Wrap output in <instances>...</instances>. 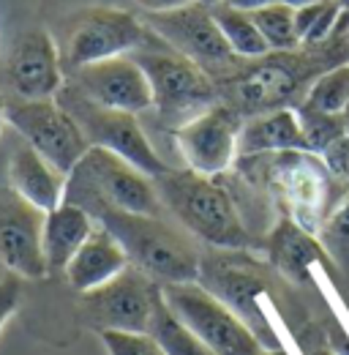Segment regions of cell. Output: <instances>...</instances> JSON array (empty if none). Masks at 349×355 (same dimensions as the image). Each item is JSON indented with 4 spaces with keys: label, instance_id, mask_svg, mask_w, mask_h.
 I'll return each mask as SVG.
<instances>
[{
    "label": "cell",
    "instance_id": "obj_1",
    "mask_svg": "<svg viewBox=\"0 0 349 355\" xmlns=\"http://www.w3.org/2000/svg\"><path fill=\"white\" fill-rule=\"evenodd\" d=\"M349 60V39H330L316 46L267 52L254 60H238L216 80L218 101L238 118H257L273 110H298L311 83L328 69Z\"/></svg>",
    "mask_w": 349,
    "mask_h": 355
},
{
    "label": "cell",
    "instance_id": "obj_5",
    "mask_svg": "<svg viewBox=\"0 0 349 355\" xmlns=\"http://www.w3.org/2000/svg\"><path fill=\"white\" fill-rule=\"evenodd\" d=\"M63 202H74L85 211L93 205H109L145 216L164 214V202L153 178L107 148H90L82 162L71 170Z\"/></svg>",
    "mask_w": 349,
    "mask_h": 355
},
{
    "label": "cell",
    "instance_id": "obj_23",
    "mask_svg": "<svg viewBox=\"0 0 349 355\" xmlns=\"http://www.w3.org/2000/svg\"><path fill=\"white\" fill-rule=\"evenodd\" d=\"M301 107L325 115H344L349 107V60L319 74L311 83Z\"/></svg>",
    "mask_w": 349,
    "mask_h": 355
},
{
    "label": "cell",
    "instance_id": "obj_30",
    "mask_svg": "<svg viewBox=\"0 0 349 355\" xmlns=\"http://www.w3.org/2000/svg\"><path fill=\"white\" fill-rule=\"evenodd\" d=\"M191 0H136V6L142 8V14H159V11H172V8H180Z\"/></svg>",
    "mask_w": 349,
    "mask_h": 355
},
{
    "label": "cell",
    "instance_id": "obj_25",
    "mask_svg": "<svg viewBox=\"0 0 349 355\" xmlns=\"http://www.w3.org/2000/svg\"><path fill=\"white\" fill-rule=\"evenodd\" d=\"M273 257L284 270L303 276L305 266L319 257V246L305 235L301 227L284 224L273 238Z\"/></svg>",
    "mask_w": 349,
    "mask_h": 355
},
{
    "label": "cell",
    "instance_id": "obj_32",
    "mask_svg": "<svg viewBox=\"0 0 349 355\" xmlns=\"http://www.w3.org/2000/svg\"><path fill=\"white\" fill-rule=\"evenodd\" d=\"M284 6H289V8H301V6H311V3H322V0H281Z\"/></svg>",
    "mask_w": 349,
    "mask_h": 355
},
{
    "label": "cell",
    "instance_id": "obj_27",
    "mask_svg": "<svg viewBox=\"0 0 349 355\" xmlns=\"http://www.w3.org/2000/svg\"><path fill=\"white\" fill-rule=\"evenodd\" d=\"M301 129H303L308 153H330L339 142L347 139V123L344 115H325V112H311L298 107Z\"/></svg>",
    "mask_w": 349,
    "mask_h": 355
},
{
    "label": "cell",
    "instance_id": "obj_11",
    "mask_svg": "<svg viewBox=\"0 0 349 355\" xmlns=\"http://www.w3.org/2000/svg\"><path fill=\"white\" fill-rule=\"evenodd\" d=\"M145 19L120 8H90L77 17L69 42H66V66L74 71L87 63H98L107 58L131 55L147 39Z\"/></svg>",
    "mask_w": 349,
    "mask_h": 355
},
{
    "label": "cell",
    "instance_id": "obj_38",
    "mask_svg": "<svg viewBox=\"0 0 349 355\" xmlns=\"http://www.w3.org/2000/svg\"><path fill=\"white\" fill-rule=\"evenodd\" d=\"M314 355H333V353H328V350H316Z\"/></svg>",
    "mask_w": 349,
    "mask_h": 355
},
{
    "label": "cell",
    "instance_id": "obj_24",
    "mask_svg": "<svg viewBox=\"0 0 349 355\" xmlns=\"http://www.w3.org/2000/svg\"><path fill=\"white\" fill-rule=\"evenodd\" d=\"M251 19L260 28L262 39L267 42L270 52H287V49L301 46L298 31H295V8L284 6V3H273L260 11H251Z\"/></svg>",
    "mask_w": 349,
    "mask_h": 355
},
{
    "label": "cell",
    "instance_id": "obj_31",
    "mask_svg": "<svg viewBox=\"0 0 349 355\" xmlns=\"http://www.w3.org/2000/svg\"><path fill=\"white\" fill-rule=\"evenodd\" d=\"M226 6H232V8H240V11H260L265 6H273V3H281V0H224Z\"/></svg>",
    "mask_w": 349,
    "mask_h": 355
},
{
    "label": "cell",
    "instance_id": "obj_14",
    "mask_svg": "<svg viewBox=\"0 0 349 355\" xmlns=\"http://www.w3.org/2000/svg\"><path fill=\"white\" fill-rule=\"evenodd\" d=\"M71 85L85 93L90 101L109 110L139 115L153 107V90L147 83V74L131 55H118L74 69Z\"/></svg>",
    "mask_w": 349,
    "mask_h": 355
},
{
    "label": "cell",
    "instance_id": "obj_7",
    "mask_svg": "<svg viewBox=\"0 0 349 355\" xmlns=\"http://www.w3.org/2000/svg\"><path fill=\"white\" fill-rule=\"evenodd\" d=\"M55 98L77 121V126L82 129L90 148H107L150 178H161L170 170L161 162V156L153 150V145L147 142L136 115L101 107V104L90 101L85 93H80L74 85H63Z\"/></svg>",
    "mask_w": 349,
    "mask_h": 355
},
{
    "label": "cell",
    "instance_id": "obj_29",
    "mask_svg": "<svg viewBox=\"0 0 349 355\" xmlns=\"http://www.w3.org/2000/svg\"><path fill=\"white\" fill-rule=\"evenodd\" d=\"M17 304H19V279L17 276H6L0 282V328L17 311Z\"/></svg>",
    "mask_w": 349,
    "mask_h": 355
},
{
    "label": "cell",
    "instance_id": "obj_13",
    "mask_svg": "<svg viewBox=\"0 0 349 355\" xmlns=\"http://www.w3.org/2000/svg\"><path fill=\"white\" fill-rule=\"evenodd\" d=\"M240 126V118L221 101L197 115L194 121H188L186 126H180L174 132V142L188 170L205 178L224 173L238 153Z\"/></svg>",
    "mask_w": 349,
    "mask_h": 355
},
{
    "label": "cell",
    "instance_id": "obj_3",
    "mask_svg": "<svg viewBox=\"0 0 349 355\" xmlns=\"http://www.w3.org/2000/svg\"><path fill=\"white\" fill-rule=\"evenodd\" d=\"M131 58L147 74L159 118L174 132L218 104L213 77L202 66L172 49L164 39H159L153 31H147L145 44L134 49Z\"/></svg>",
    "mask_w": 349,
    "mask_h": 355
},
{
    "label": "cell",
    "instance_id": "obj_4",
    "mask_svg": "<svg viewBox=\"0 0 349 355\" xmlns=\"http://www.w3.org/2000/svg\"><path fill=\"white\" fill-rule=\"evenodd\" d=\"M153 183L164 208H170L174 219L205 243H213L218 249L251 246V235L240 222L235 202L211 178L191 170H167L161 178H153Z\"/></svg>",
    "mask_w": 349,
    "mask_h": 355
},
{
    "label": "cell",
    "instance_id": "obj_8",
    "mask_svg": "<svg viewBox=\"0 0 349 355\" xmlns=\"http://www.w3.org/2000/svg\"><path fill=\"white\" fill-rule=\"evenodd\" d=\"M142 19L159 39H164L197 66H202L213 77V83L221 80L226 71H232V66L240 60L232 52V46L226 44L211 6L199 0H191L172 11L142 14Z\"/></svg>",
    "mask_w": 349,
    "mask_h": 355
},
{
    "label": "cell",
    "instance_id": "obj_10",
    "mask_svg": "<svg viewBox=\"0 0 349 355\" xmlns=\"http://www.w3.org/2000/svg\"><path fill=\"white\" fill-rule=\"evenodd\" d=\"M161 284H156L147 273L129 266L123 273L109 279L107 284L82 293L80 314L87 325L104 331H129V334H147L153 304L159 298Z\"/></svg>",
    "mask_w": 349,
    "mask_h": 355
},
{
    "label": "cell",
    "instance_id": "obj_21",
    "mask_svg": "<svg viewBox=\"0 0 349 355\" xmlns=\"http://www.w3.org/2000/svg\"><path fill=\"white\" fill-rule=\"evenodd\" d=\"M147 334L156 339V345L164 350V355H216L170 311V306L161 298V290H159V298L153 304Z\"/></svg>",
    "mask_w": 349,
    "mask_h": 355
},
{
    "label": "cell",
    "instance_id": "obj_16",
    "mask_svg": "<svg viewBox=\"0 0 349 355\" xmlns=\"http://www.w3.org/2000/svg\"><path fill=\"white\" fill-rule=\"evenodd\" d=\"M308 150H287L276 164V183L289 202L298 227L314 230L325 216V202L330 191V178L319 159L303 156Z\"/></svg>",
    "mask_w": 349,
    "mask_h": 355
},
{
    "label": "cell",
    "instance_id": "obj_22",
    "mask_svg": "<svg viewBox=\"0 0 349 355\" xmlns=\"http://www.w3.org/2000/svg\"><path fill=\"white\" fill-rule=\"evenodd\" d=\"M213 17H216L218 28L226 39V44L232 46V52L243 60H254V58H262L270 52L267 42L262 39L260 28L254 25L251 14L249 11H240V8H232L226 3H216L211 6Z\"/></svg>",
    "mask_w": 349,
    "mask_h": 355
},
{
    "label": "cell",
    "instance_id": "obj_6",
    "mask_svg": "<svg viewBox=\"0 0 349 355\" xmlns=\"http://www.w3.org/2000/svg\"><path fill=\"white\" fill-rule=\"evenodd\" d=\"M161 298L174 317L199 336L216 355H260L262 345L254 331L221 298L197 282L161 284Z\"/></svg>",
    "mask_w": 349,
    "mask_h": 355
},
{
    "label": "cell",
    "instance_id": "obj_35",
    "mask_svg": "<svg viewBox=\"0 0 349 355\" xmlns=\"http://www.w3.org/2000/svg\"><path fill=\"white\" fill-rule=\"evenodd\" d=\"M333 3H339L341 8H347V11H349V0H333Z\"/></svg>",
    "mask_w": 349,
    "mask_h": 355
},
{
    "label": "cell",
    "instance_id": "obj_12",
    "mask_svg": "<svg viewBox=\"0 0 349 355\" xmlns=\"http://www.w3.org/2000/svg\"><path fill=\"white\" fill-rule=\"evenodd\" d=\"M44 214L14 189H0V263L17 276L44 279Z\"/></svg>",
    "mask_w": 349,
    "mask_h": 355
},
{
    "label": "cell",
    "instance_id": "obj_34",
    "mask_svg": "<svg viewBox=\"0 0 349 355\" xmlns=\"http://www.w3.org/2000/svg\"><path fill=\"white\" fill-rule=\"evenodd\" d=\"M260 355H287V353H281V350H262Z\"/></svg>",
    "mask_w": 349,
    "mask_h": 355
},
{
    "label": "cell",
    "instance_id": "obj_20",
    "mask_svg": "<svg viewBox=\"0 0 349 355\" xmlns=\"http://www.w3.org/2000/svg\"><path fill=\"white\" fill-rule=\"evenodd\" d=\"M96 230V219L85 208L74 202H63L44 219V260L46 270H66L74 254L82 249L90 232Z\"/></svg>",
    "mask_w": 349,
    "mask_h": 355
},
{
    "label": "cell",
    "instance_id": "obj_9",
    "mask_svg": "<svg viewBox=\"0 0 349 355\" xmlns=\"http://www.w3.org/2000/svg\"><path fill=\"white\" fill-rule=\"evenodd\" d=\"M6 121L63 175H71V170L90 150V142L85 139L82 129L57 104V98H36V101L14 98L6 107Z\"/></svg>",
    "mask_w": 349,
    "mask_h": 355
},
{
    "label": "cell",
    "instance_id": "obj_2",
    "mask_svg": "<svg viewBox=\"0 0 349 355\" xmlns=\"http://www.w3.org/2000/svg\"><path fill=\"white\" fill-rule=\"evenodd\" d=\"M87 214L123 246L131 266L147 273L153 282L172 284L199 279L202 263L194 241L161 216L129 214L109 205H93Z\"/></svg>",
    "mask_w": 349,
    "mask_h": 355
},
{
    "label": "cell",
    "instance_id": "obj_15",
    "mask_svg": "<svg viewBox=\"0 0 349 355\" xmlns=\"http://www.w3.org/2000/svg\"><path fill=\"white\" fill-rule=\"evenodd\" d=\"M3 80L22 101L55 98L63 88V66L52 36L42 28L22 33L6 58Z\"/></svg>",
    "mask_w": 349,
    "mask_h": 355
},
{
    "label": "cell",
    "instance_id": "obj_19",
    "mask_svg": "<svg viewBox=\"0 0 349 355\" xmlns=\"http://www.w3.org/2000/svg\"><path fill=\"white\" fill-rule=\"evenodd\" d=\"M287 150H308L298 110H273L257 118H249L238 132V153H287Z\"/></svg>",
    "mask_w": 349,
    "mask_h": 355
},
{
    "label": "cell",
    "instance_id": "obj_17",
    "mask_svg": "<svg viewBox=\"0 0 349 355\" xmlns=\"http://www.w3.org/2000/svg\"><path fill=\"white\" fill-rule=\"evenodd\" d=\"M8 180H11V189L22 200H28L30 205L42 208L44 214H49L57 205H63L69 175H63L57 167H52L36 148L22 142L11 153Z\"/></svg>",
    "mask_w": 349,
    "mask_h": 355
},
{
    "label": "cell",
    "instance_id": "obj_36",
    "mask_svg": "<svg viewBox=\"0 0 349 355\" xmlns=\"http://www.w3.org/2000/svg\"><path fill=\"white\" fill-rule=\"evenodd\" d=\"M344 123H347V139H349V107H347V112H344Z\"/></svg>",
    "mask_w": 349,
    "mask_h": 355
},
{
    "label": "cell",
    "instance_id": "obj_37",
    "mask_svg": "<svg viewBox=\"0 0 349 355\" xmlns=\"http://www.w3.org/2000/svg\"><path fill=\"white\" fill-rule=\"evenodd\" d=\"M199 3H205V6H216V3H224V0H199Z\"/></svg>",
    "mask_w": 349,
    "mask_h": 355
},
{
    "label": "cell",
    "instance_id": "obj_26",
    "mask_svg": "<svg viewBox=\"0 0 349 355\" xmlns=\"http://www.w3.org/2000/svg\"><path fill=\"white\" fill-rule=\"evenodd\" d=\"M339 11H341V6L333 0H322V3L295 8V31H298L301 46H316L330 42Z\"/></svg>",
    "mask_w": 349,
    "mask_h": 355
},
{
    "label": "cell",
    "instance_id": "obj_28",
    "mask_svg": "<svg viewBox=\"0 0 349 355\" xmlns=\"http://www.w3.org/2000/svg\"><path fill=\"white\" fill-rule=\"evenodd\" d=\"M109 355H164L150 334H129V331H104L101 334Z\"/></svg>",
    "mask_w": 349,
    "mask_h": 355
},
{
    "label": "cell",
    "instance_id": "obj_18",
    "mask_svg": "<svg viewBox=\"0 0 349 355\" xmlns=\"http://www.w3.org/2000/svg\"><path fill=\"white\" fill-rule=\"evenodd\" d=\"M129 266L131 263L123 246L104 227H96L90 232V238L82 243V249L69 263L66 276L77 293H90V290L107 284L109 279H115L118 273H123Z\"/></svg>",
    "mask_w": 349,
    "mask_h": 355
},
{
    "label": "cell",
    "instance_id": "obj_33",
    "mask_svg": "<svg viewBox=\"0 0 349 355\" xmlns=\"http://www.w3.org/2000/svg\"><path fill=\"white\" fill-rule=\"evenodd\" d=\"M3 121H6V104L0 101V129H3Z\"/></svg>",
    "mask_w": 349,
    "mask_h": 355
}]
</instances>
